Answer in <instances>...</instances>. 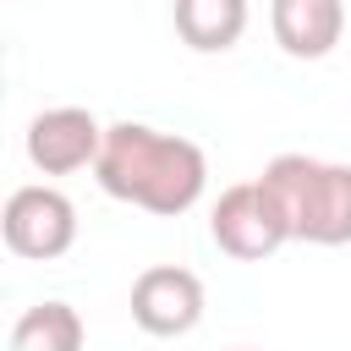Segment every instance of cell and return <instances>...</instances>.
<instances>
[{
    "instance_id": "obj_1",
    "label": "cell",
    "mask_w": 351,
    "mask_h": 351,
    "mask_svg": "<svg viewBox=\"0 0 351 351\" xmlns=\"http://www.w3.org/2000/svg\"><path fill=\"white\" fill-rule=\"evenodd\" d=\"M93 176L110 197L176 219L203 197L208 159L192 137L159 132V126H143V121H115V126H104V148H99Z\"/></svg>"
},
{
    "instance_id": "obj_2",
    "label": "cell",
    "mask_w": 351,
    "mask_h": 351,
    "mask_svg": "<svg viewBox=\"0 0 351 351\" xmlns=\"http://www.w3.org/2000/svg\"><path fill=\"white\" fill-rule=\"evenodd\" d=\"M263 186L291 219V241L346 247L351 241V165H329L313 154H274L263 165Z\"/></svg>"
},
{
    "instance_id": "obj_3",
    "label": "cell",
    "mask_w": 351,
    "mask_h": 351,
    "mask_svg": "<svg viewBox=\"0 0 351 351\" xmlns=\"http://www.w3.org/2000/svg\"><path fill=\"white\" fill-rule=\"evenodd\" d=\"M208 230H214V247L241 258V263H258V258H269L291 241V219L274 203V192L263 186V176L225 186L214 214H208Z\"/></svg>"
},
{
    "instance_id": "obj_4",
    "label": "cell",
    "mask_w": 351,
    "mask_h": 351,
    "mask_svg": "<svg viewBox=\"0 0 351 351\" xmlns=\"http://www.w3.org/2000/svg\"><path fill=\"white\" fill-rule=\"evenodd\" d=\"M0 236L16 258H33V263H49L60 252H71L77 241V208L66 192L55 186H16L5 197V214H0Z\"/></svg>"
},
{
    "instance_id": "obj_5",
    "label": "cell",
    "mask_w": 351,
    "mask_h": 351,
    "mask_svg": "<svg viewBox=\"0 0 351 351\" xmlns=\"http://www.w3.org/2000/svg\"><path fill=\"white\" fill-rule=\"evenodd\" d=\"M203 318V280L176 263H154L132 280V324L154 340L192 335Z\"/></svg>"
},
{
    "instance_id": "obj_6",
    "label": "cell",
    "mask_w": 351,
    "mask_h": 351,
    "mask_svg": "<svg viewBox=\"0 0 351 351\" xmlns=\"http://www.w3.org/2000/svg\"><path fill=\"white\" fill-rule=\"evenodd\" d=\"M99 148H104V126L82 104H60V110H44L27 121V159L44 176L88 170V165H99Z\"/></svg>"
},
{
    "instance_id": "obj_7",
    "label": "cell",
    "mask_w": 351,
    "mask_h": 351,
    "mask_svg": "<svg viewBox=\"0 0 351 351\" xmlns=\"http://www.w3.org/2000/svg\"><path fill=\"white\" fill-rule=\"evenodd\" d=\"M269 27L291 60H324L346 33V5L340 0H274Z\"/></svg>"
},
{
    "instance_id": "obj_8",
    "label": "cell",
    "mask_w": 351,
    "mask_h": 351,
    "mask_svg": "<svg viewBox=\"0 0 351 351\" xmlns=\"http://www.w3.org/2000/svg\"><path fill=\"white\" fill-rule=\"evenodd\" d=\"M176 33L197 55H225L247 33V0H176Z\"/></svg>"
},
{
    "instance_id": "obj_9",
    "label": "cell",
    "mask_w": 351,
    "mask_h": 351,
    "mask_svg": "<svg viewBox=\"0 0 351 351\" xmlns=\"http://www.w3.org/2000/svg\"><path fill=\"white\" fill-rule=\"evenodd\" d=\"M11 351H82V318L71 302H38L11 324Z\"/></svg>"
},
{
    "instance_id": "obj_10",
    "label": "cell",
    "mask_w": 351,
    "mask_h": 351,
    "mask_svg": "<svg viewBox=\"0 0 351 351\" xmlns=\"http://www.w3.org/2000/svg\"><path fill=\"white\" fill-rule=\"evenodd\" d=\"M236 351H252V346H236Z\"/></svg>"
}]
</instances>
